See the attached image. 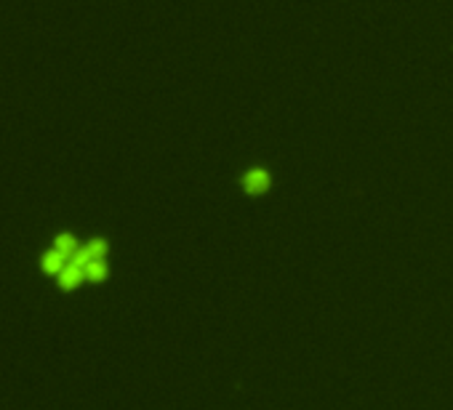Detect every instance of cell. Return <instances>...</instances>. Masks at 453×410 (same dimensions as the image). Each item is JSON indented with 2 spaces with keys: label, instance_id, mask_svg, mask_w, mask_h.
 Here are the masks:
<instances>
[{
  "label": "cell",
  "instance_id": "cell-1",
  "mask_svg": "<svg viewBox=\"0 0 453 410\" xmlns=\"http://www.w3.org/2000/svg\"><path fill=\"white\" fill-rule=\"evenodd\" d=\"M269 173L264 168H251L246 176H243V189H246L248 195H262V192H267L269 189Z\"/></svg>",
  "mask_w": 453,
  "mask_h": 410
}]
</instances>
